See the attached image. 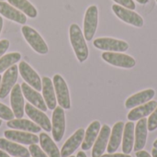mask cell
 <instances>
[{"label": "cell", "instance_id": "cell-11", "mask_svg": "<svg viewBox=\"0 0 157 157\" xmlns=\"http://www.w3.org/2000/svg\"><path fill=\"white\" fill-rule=\"evenodd\" d=\"M18 76V66L16 64L9 67L4 74L0 83V98L4 99L12 90Z\"/></svg>", "mask_w": 157, "mask_h": 157}, {"label": "cell", "instance_id": "cell-5", "mask_svg": "<svg viewBox=\"0 0 157 157\" xmlns=\"http://www.w3.org/2000/svg\"><path fill=\"white\" fill-rule=\"evenodd\" d=\"M65 132V114L63 108L56 107L52 118V133L54 142H61Z\"/></svg>", "mask_w": 157, "mask_h": 157}, {"label": "cell", "instance_id": "cell-38", "mask_svg": "<svg viewBox=\"0 0 157 157\" xmlns=\"http://www.w3.org/2000/svg\"><path fill=\"white\" fill-rule=\"evenodd\" d=\"M0 157H10L6 152H4L3 150H0Z\"/></svg>", "mask_w": 157, "mask_h": 157}, {"label": "cell", "instance_id": "cell-15", "mask_svg": "<svg viewBox=\"0 0 157 157\" xmlns=\"http://www.w3.org/2000/svg\"><path fill=\"white\" fill-rule=\"evenodd\" d=\"M85 137V130L83 128L78 129L63 145L61 149V157H68L72 155L76 149L82 144Z\"/></svg>", "mask_w": 157, "mask_h": 157}, {"label": "cell", "instance_id": "cell-36", "mask_svg": "<svg viewBox=\"0 0 157 157\" xmlns=\"http://www.w3.org/2000/svg\"><path fill=\"white\" fill-rule=\"evenodd\" d=\"M136 153V157H153L151 156V155L144 151V150H141V151H138V152H135Z\"/></svg>", "mask_w": 157, "mask_h": 157}, {"label": "cell", "instance_id": "cell-40", "mask_svg": "<svg viewBox=\"0 0 157 157\" xmlns=\"http://www.w3.org/2000/svg\"><path fill=\"white\" fill-rule=\"evenodd\" d=\"M152 156L157 157V149L156 148H154V149L152 150Z\"/></svg>", "mask_w": 157, "mask_h": 157}, {"label": "cell", "instance_id": "cell-41", "mask_svg": "<svg viewBox=\"0 0 157 157\" xmlns=\"http://www.w3.org/2000/svg\"><path fill=\"white\" fill-rule=\"evenodd\" d=\"M2 28H3V18L2 17H0V33L2 31Z\"/></svg>", "mask_w": 157, "mask_h": 157}, {"label": "cell", "instance_id": "cell-19", "mask_svg": "<svg viewBox=\"0 0 157 157\" xmlns=\"http://www.w3.org/2000/svg\"><path fill=\"white\" fill-rule=\"evenodd\" d=\"M147 120L145 118L138 121L135 130H134V146L133 150L135 152L141 151L145 147L147 141Z\"/></svg>", "mask_w": 157, "mask_h": 157}, {"label": "cell", "instance_id": "cell-39", "mask_svg": "<svg viewBox=\"0 0 157 157\" xmlns=\"http://www.w3.org/2000/svg\"><path fill=\"white\" fill-rule=\"evenodd\" d=\"M136 1L141 5H146L149 2V0H136Z\"/></svg>", "mask_w": 157, "mask_h": 157}, {"label": "cell", "instance_id": "cell-2", "mask_svg": "<svg viewBox=\"0 0 157 157\" xmlns=\"http://www.w3.org/2000/svg\"><path fill=\"white\" fill-rule=\"evenodd\" d=\"M21 32L26 41L37 53L39 54L48 53L49 52L48 45L45 42V40L42 39V37L39 34L38 31H36L31 27L25 25L21 28Z\"/></svg>", "mask_w": 157, "mask_h": 157}, {"label": "cell", "instance_id": "cell-26", "mask_svg": "<svg viewBox=\"0 0 157 157\" xmlns=\"http://www.w3.org/2000/svg\"><path fill=\"white\" fill-rule=\"evenodd\" d=\"M134 130L135 125L133 121H129L124 125L122 135V152L123 154L130 155L134 146Z\"/></svg>", "mask_w": 157, "mask_h": 157}, {"label": "cell", "instance_id": "cell-25", "mask_svg": "<svg viewBox=\"0 0 157 157\" xmlns=\"http://www.w3.org/2000/svg\"><path fill=\"white\" fill-rule=\"evenodd\" d=\"M6 126L10 129L13 130H17V131H23V132H28L31 133H38L40 132L41 128L34 123L33 121H30L29 120L25 119H16V120H11L6 122Z\"/></svg>", "mask_w": 157, "mask_h": 157}, {"label": "cell", "instance_id": "cell-14", "mask_svg": "<svg viewBox=\"0 0 157 157\" xmlns=\"http://www.w3.org/2000/svg\"><path fill=\"white\" fill-rule=\"evenodd\" d=\"M21 86V90H22V94L23 97L29 101V104H31L32 106H34L35 108L40 109L41 111L45 112L48 108L45 104V101L42 98V96L34 88H32L30 86H29L26 82L22 83Z\"/></svg>", "mask_w": 157, "mask_h": 157}, {"label": "cell", "instance_id": "cell-12", "mask_svg": "<svg viewBox=\"0 0 157 157\" xmlns=\"http://www.w3.org/2000/svg\"><path fill=\"white\" fill-rule=\"evenodd\" d=\"M4 136L6 139L9 141L24 145L37 144L39 143V137L36 134L28 132H23V131L8 130L4 132Z\"/></svg>", "mask_w": 157, "mask_h": 157}, {"label": "cell", "instance_id": "cell-4", "mask_svg": "<svg viewBox=\"0 0 157 157\" xmlns=\"http://www.w3.org/2000/svg\"><path fill=\"white\" fill-rule=\"evenodd\" d=\"M98 6H90L85 14L84 17V36L86 40L90 41L98 29Z\"/></svg>", "mask_w": 157, "mask_h": 157}, {"label": "cell", "instance_id": "cell-28", "mask_svg": "<svg viewBox=\"0 0 157 157\" xmlns=\"http://www.w3.org/2000/svg\"><path fill=\"white\" fill-rule=\"evenodd\" d=\"M7 2L30 18H35L38 15L36 7L28 0H7Z\"/></svg>", "mask_w": 157, "mask_h": 157}, {"label": "cell", "instance_id": "cell-10", "mask_svg": "<svg viewBox=\"0 0 157 157\" xmlns=\"http://www.w3.org/2000/svg\"><path fill=\"white\" fill-rule=\"evenodd\" d=\"M25 112L27 116L37 125H39L45 132H52V123L48 116L40 109L35 108L29 103L25 104Z\"/></svg>", "mask_w": 157, "mask_h": 157}, {"label": "cell", "instance_id": "cell-16", "mask_svg": "<svg viewBox=\"0 0 157 157\" xmlns=\"http://www.w3.org/2000/svg\"><path fill=\"white\" fill-rule=\"evenodd\" d=\"M110 132H111V130L109 125L105 124L101 127L98 136L93 145L92 157H100L104 155L109 144Z\"/></svg>", "mask_w": 157, "mask_h": 157}, {"label": "cell", "instance_id": "cell-1", "mask_svg": "<svg viewBox=\"0 0 157 157\" xmlns=\"http://www.w3.org/2000/svg\"><path fill=\"white\" fill-rule=\"evenodd\" d=\"M70 42L77 60L84 63L88 57V47L86 42L84 33L77 24H72L69 28Z\"/></svg>", "mask_w": 157, "mask_h": 157}, {"label": "cell", "instance_id": "cell-6", "mask_svg": "<svg viewBox=\"0 0 157 157\" xmlns=\"http://www.w3.org/2000/svg\"><path fill=\"white\" fill-rule=\"evenodd\" d=\"M93 44L98 50L112 52H122L129 49V44L126 41L113 38H98Z\"/></svg>", "mask_w": 157, "mask_h": 157}, {"label": "cell", "instance_id": "cell-33", "mask_svg": "<svg viewBox=\"0 0 157 157\" xmlns=\"http://www.w3.org/2000/svg\"><path fill=\"white\" fill-rule=\"evenodd\" d=\"M113 1L119 4L120 6L131 10H134L136 8V5L133 0H113Z\"/></svg>", "mask_w": 157, "mask_h": 157}, {"label": "cell", "instance_id": "cell-22", "mask_svg": "<svg viewBox=\"0 0 157 157\" xmlns=\"http://www.w3.org/2000/svg\"><path fill=\"white\" fill-rule=\"evenodd\" d=\"M100 129H101V125L98 121H94L89 124L86 131L85 132V137L81 144V148L83 151H88L93 147L98 136Z\"/></svg>", "mask_w": 157, "mask_h": 157}, {"label": "cell", "instance_id": "cell-8", "mask_svg": "<svg viewBox=\"0 0 157 157\" xmlns=\"http://www.w3.org/2000/svg\"><path fill=\"white\" fill-rule=\"evenodd\" d=\"M112 10L114 14L123 22L137 28H142L144 26V18L133 10L128 9L120 5H113Z\"/></svg>", "mask_w": 157, "mask_h": 157}, {"label": "cell", "instance_id": "cell-3", "mask_svg": "<svg viewBox=\"0 0 157 157\" xmlns=\"http://www.w3.org/2000/svg\"><path fill=\"white\" fill-rule=\"evenodd\" d=\"M52 84L59 106L63 109H69L71 108V100L66 82L60 75H55L52 78Z\"/></svg>", "mask_w": 157, "mask_h": 157}, {"label": "cell", "instance_id": "cell-23", "mask_svg": "<svg viewBox=\"0 0 157 157\" xmlns=\"http://www.w3.org/2000/svg\"><path fill=\"white\" fill-rule=\"evenodd\" d=\"M124 125L125 124L122 121H118L113 126L112 131L110 132L109 144L107 147L108 154H114L119 149V147L121 144V140H122Z\"/></svg>", "mask_w": 157, "mask_h": 157}, {"label": "cell", "instance_id": "cell-9", "mask_svg": "<svg viewBox=\"0 0 157 157\" xmlns=\"http://www.w3.org/2000/svg\"><path fill=\"white\" fill-rule=\"evenodd\" d=\"M18 72L24 81L38 92L41 90V79L37 72L25 61H21L18 64Z\"/></svg>", "mask_w": 157, "mask_h": 157}, {"label": "cell", "instance_id": "cell-13", "mask_svg": "<svg viewBox=\"0 0 157 157\" xmlns=\"http://www.w3.org/2000/svg\"><path fill=\"white\" fill-rule=\"evenodd\" d=\"M10 104L15 117L17 119L23 118L25 112V103L21 86L18 84H16L10 92Z\"/></svg>", "mask_w": 157, "mask_h": 157}, {"label": "cell", "instance_id": "cell-18", "mask_svg": "<svg viewBox=\"0 0 157 157\" xmlns=\"http://www.w3.org/2000/svg\"><path fill=\"white\" fill-rule=\"evenodd\" d=\"M0 15L11 21L17 22L21 25L27 22V17L25 14L4 1H0Z\"/></svg>", "mask_w": 157, "mask_h": 157}, {"label": "cell", "instance_id": "cell-46", "mask_svg": "<svg viewBox=\"0 0 157 157\" xmlns=\"http://www.w3.org/2000/svg\"><path fill=\"white\" fill-rule=\"evenodd\" d=\"M0 1H5V0H0Z\"/></svg>", "mask_w": 157, "mask_h": 157}, {"label": "cell", "instance_id": "cell-45", "mask_svg": "<svg viewBox=\"0 0 157 157\" xmlns=\"http://www.w3.org/2000/svg\"><path fill=\"white\" fill-rule=\"evenodd\" d=\"M68 157H75V156H72V155H70V156H68Z\"/></svg>", "mask_w": 157, "mask_h": 157}, {"label": "cell", "instance_id": "cell-24", "mask_svg": "<svg viewBox=\"0 0 157 157\" xmlns=\"http://www.w3.org/2000/svg\"><path fill=\"white\" fill-rule=\"evenodd\" d=\"M157 107V102L155 100H151L144 105L138 106L136 108H133V109H132L127 118L129 121H139L141 119H144L147 116H150L152 114V112Z\"/></svg>", "mask_w": 157, "mask_h": 157}, {"label": "cell", "instance_id": "cell-44", "mask_svg": "<svg viewBox=\"0 0 157 157\" xmlns=\"http://www.w3.org/2000/svg\"><path fill=\"white\" fill-rule=\"evenodd\" d=\"M1 79H2V77H1V75H0V83H1Z\"/></svg>", "mask_w": 157, "mask_h": 157}, {"label": "cell", "instance_id": "cell-21", "mask_svg": "<svg viewBox=\"0 0 157 157\" xmlns=\"http://www.w3.org/2000/svg\"><path fill=\"white\" fill-rule=\"evenodd\" d=\"M155 91L152 88L141 91L139 93H136V94L132 95V97H130L126 100L125 108L128 109H132L136 108L138 106L144 105V104L151 101L152 98L155 97Z\"/></svg>", "mask_w": 157, "mask_h": 157}, {"label": "cell", "instance_id": "cell-7", "mask_svg": "<svg viewBox=\"0 0 157 157\" xmlns=\"http://www.w3.org/2000/svg\"><path fill=\"white\" fill-rule=\"evenodd\" d=\"M101 57L108 63L121 68H132L136 65L134 58L124 53L105 52L102 53Z\"/></svg>", "mask_w": 157, "mask_h": 157}, {"label": "cell", "instance_id": "cell-20", "mask_svg": "<svg viewBox=\"0 0 157 157\" xmlns=\"http://www.w3.org/2000/svg\"><path fill=\"white\" fill-rule=\"evenodd\" d=\"M0 150L14 157H29L30 155L27 148L6 138H0Z\"/></svg>", "mask_w": 157, "mask_h": 157}, {"label": "cell", "instance_id": "cell-31", "mask_svg": "<svg viewBox=\"0 0 157 157\" xmlns=\"http://www.w3.org/2000/svg\"><path fill=\"white\" fill-rule=\"evenodd\" d=\"M147 129L150 132H154L157 129V107L147 120Z\"/></svg>", "mask_w": 157, "mask_h": 157}, {"label": "cell", "instance_id": "cell-47", "mask_svg": "<svg viewBox=\"0 0 157 157\" xmlns=\"http://www.w3.org/2000/svg\"><path fill=\"white\" fill-rule=\"evenodd\" d=\"M156 2H157V0H156Z\"/></svg>", "mask_w": 157, "mask_h": 157}, {"label": "cell", "instance_id": "cell-37", "mask_svg": "<svg viewBox=\"0 0 157 157\" xmlns=\"http://www.w3.org/2000/svg\"><path fill=\"white\" fill-rule=\"evenodd\" d=\"M76 157H86V155L85 154V152L84 151H80V152H78L77 153V155Z\"/></svg>", "mask_w": 157, "mask_h": 157}, {"label": "cell", "instance_id": "cell-30", "mask_svg": "<svg viewBox=\"0 0 157 157\" xmlns=\"http://www.w3.org/2000/svg\"><path fill=\"white\" fill-rule=\"evenodd\" d=\"M15 118V115L11 109H9L7 106L4 105L3 103H0V119L4 121H11Z\"/></svg>", "mask_w": 157, "mask_h": 157}, {"label": "cell", "instance_id": "cell-43", "mask_svg": "<svg viewBox=\"0 0 157 157\" xmlns=\"http://www.w3.org/2000/svg\"><path fill=\"white\" fill-rule=\"evenodd\" d=\"M1 125H2V120L0 119V126H1Z\"/></svg>", "mask_w": 157, "mask_h": 157}, {"label": "cell", "instance_id": "cell-35", "mask_svg": "<svg viewBox=\"0 0 157 157\" xmlns=\"http://www.w3.org/2000/svg\"><path fill=\"white\" fill-rule=\"evenodd\" d=\"M100 157H132L129 155L126 154H108V155H103Z\"/></svg>", "mask_w": 157, "mask_h": 157}, {"label": "cell", "instance_id": "cell-17", "mask_svg": "<svg viewBox=\"0 0 157 157\" xmlns=\"http://www.w3.org/2000/svg\"><path fill=\"white\" fill-rule=\"evenodd\" d=\"M41 86L42 97L45 104L49 109L52 110L57 107V99L52 79L47 76H43L41 79Z\"/></svg>", "mask_w": 157, "mask_h": 157}, {"label": "cell", "instance_id": "cell-42", "mask_svg": "<svg viewBox=\"0 0 157 157\" xmlns=\"http://www.w3.org/2000/svg\"><path fill=\"white\" fill-rule=\"evenodd\" d=\"M153 145H154V148H156L157 149V139L154 142V144H153Z\"/></svg>", "mask_w": 157, "mask_h": 157}, {"label": "cell", "instance_id": "cell-29", "mask_svg": "<svg viewBox=\"0 0 157 157\" xmlns=\"http://www.w3.org/2000/svg\"><path fill=\"white\" fill-rule=\"evenodd\" d=\"M21 55L19 52H10L0 58V74L5 72L6 69L16 64L18 61H20Z\"/></svg>", "mask_w": 157, "mask_h": 157}, {"label": "cell", "instance_id": "cell-27", "mask_svg": "<svg viewBox=\"0 0 157 157\" xmlns=\"http://www.w3.org/2000/svg\"><path fill=\"white\" fill-rule=\"evenodd\" d=\"M39 143L41 149L49 157H61V152L48 134L41 132L39 136Z\"/></svg>", "mask_w": 157, "mask_h": 157}, {"label": "cell", "instance_id": "cell-32", "mask_svg": "<svg viewBox=\"0 0 157 157\" xmlns=\"http://www.w3.org/2000/svg\"><path fill=\"white\" fill-rule=\"evenodd\" d=\"M29 154H30L31 157H49L44 153V151L40 146H38L37 144L29 145Z\"/></svg>", "mask_w": 157, "mask_h": 157}, {"label": "cell", "instance_id": "cell-34", "mask_svg": "<svg viewBox=\"0 0 157 157\" xmlns=\"http://www.w3.org/2000/svg\"><path fill=\"white\" fill-rule=\"evenodd\" d=\"M9 40H0V58L3 56L4 53H6V52L8 50L9 48Z\"/></svg>", "mask_w": 157, "mask_h": 157}]
</instances>
